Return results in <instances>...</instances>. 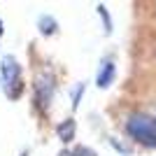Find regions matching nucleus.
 <instances>
[{"mask_svg":"<svg viewBox=\"0 0 156 156\" xmlns=\"http://www.w3.org/2000/svg\"><path fill=\"white\" fill-rule=\"evenodd\" d=\"M37 30H40V35H44V37H54V35L58 33V21H56V16L42 14L37 19Z\"/></svg>","mask_w":156,"mask_h":156,"instance_id":"nucleus-6","label":"nucleus"},{"mask_svg":"<svg viewBox=\"0 0 156 156\" xmlns=\"http://www.w3.org/2000/svg\"><path fill=\"white\" fill-rule=\"evenodd\" d=\"M110 144H112V147H114V149H117L121 156H128V154H130L128 147H124V144H119V142H117V137H110Z\"/></svg>","mask_w":156,"mask_h":156,"instance_id":"nucleus-10","label":"nucleus"},{"mask_svg":"<svg viewBox=\"0 0 156 156\" xmlns=\"http://www.w3.org/2000/svg\"><path fill=\"white\" fill-rule=\"evenodd\" d=\"M114 77H117V63L112 58H103L100 68H98V75H96V86L98 89H107V86H112Z\"/></svg>","mask_w":156,"mask_h":156,"instance_id":"nucleus-4","label":"nucleus"},{"mask_svg":"<svg viewBox=\"0 0 156 156\" xmlns=\"http://www.w3.org/2000/svg\"><path fill=\"white\" fill-rule=\"evenodd\" d=\"M5 35V23H2V19H0V37Z\"/></svg>","mask_w":156,"mask_h":156,"instance_id":"nucleus-12","label":"nucleus"},{"mask_svg":"<svg viewBox=\"0 0 156 156\" xmlns=\"http://www.w3.org/2000/svg\"><path fill=\"white\" fill-rule=\"evenodd\" d=\"M0 86H5V96L9 100H19L26 91L23 68L14 56H2L0 58Z\"/></svg>","mask_w":156,"mask_h":156,"instance_id":"nucleus-2","label":"nucleus"},{"mask_svg":"<svg viewBox=\"0 0 156 156\" xmlns=\"http://www.w3.org/2000/svg\"><path fill=\"white\" fill-rule=\"evenodd\" d=\"M19 156H28V151H26V149H23V151H21V154H19Z\"/></svg>","mask_w":156,"mask_h":156,"instance_id":"nucleus-13","label":"nucleus"},{"mask_svg":"<svg viewBox=\"0 0 156 156\" xmlns=\"http://www.w3.org/2000/svg\"><path fill=\"white\" fill-rule=\"evenodd\" d=\"M75 135H77V121H75V117H68V119H63V121H58V126H56V137H58L63 144H70L72 140H75Z\"/></svg>","mask_w":156,"mask_h":156,"instance_id":"nucleus-5","label":"nucleus"},{"mask_svg":"<svg viewBox=\"0 0 156 156\" xmlns=\"http://www.w3.org/2000/svg\"><path fill=\"white\" fill-rule=\"evenodd\" d=\"M96 12H98V16H100V21H103V30H105V35H110L112 28H114V23H112V16H110V12H107V7H105V5H98V7H96Z\"/></svg>","mask_w":156,"mask_h":156,"instance_id":"nucleus-7","label":"nucleus"},{"mask_svg":"<svg viewBox=\"0 0 156 156\" xmlns=\"http://www.w3.org/2000/svg\"><path fill=\"white\" fill-rule=\"evenodd\" d=\"M84 91H86V84L84 82H79L75 89H72V110H77L79 107V103H82V96H84Z\"/></svg>","mask_w":156,"mask_h":156,"instance_id":"nucleus-8","label":"nucleus"},{"mask_svg":"<svg viewBox=\"0 0 156 156\" xmlns=\"http://www.w3.org/2000/svg\"><path fill=\"white\" fill-rule=\"evenodd\" d=\"M72 156H98V151L93 147H86V144H77L72 149Z\"/></svg>","mask_w":156,"mask_h":156,"instance_id":"nucleus-9","label":"nucleus"},{"mask_svg":"<svg viewBox=\"0 0 156 156\" xmlns=\"http://www.w3.org/2000/svg\"><path fill=\"white\" fill-rule=\"evenodd\" d=\"M54 91H56V75L49 70L40 72L35 82H33V110L44 119L51 110V100H54Z\"/></svg>","mask_w":156,"mask_h":156,"instance_id":"nucleus-3","label":"nucleus"},{"mask_svg":"<svg viewBox=\"0 0 156 156\" xmlns=\"http://www.w3.org/2000/svg\"><path fill=\"white\" fill-rule=\"evenodd\" d=\"M56 156H72V149H68V147H65V149H61Z\"/></svg>","mask_w":156,"mask_h":156,"instance_id":"nucleus-11","label":"nucleus"},{"mask_svg":"<svg viewBox=\"0 0 156 156\" xmlns=\"http://www.w3.org/2000/svg\"><path fill=\"white\" fill-rule=\"evenodd\" d=\"M126 135L135 144H142L147 149H156V117L149 112H130L124 121Z\"/></svg>","mask_w":156,"mask_h":156,"instance_id":"nucleus-1","label":"nucleus"}]
</instances>
